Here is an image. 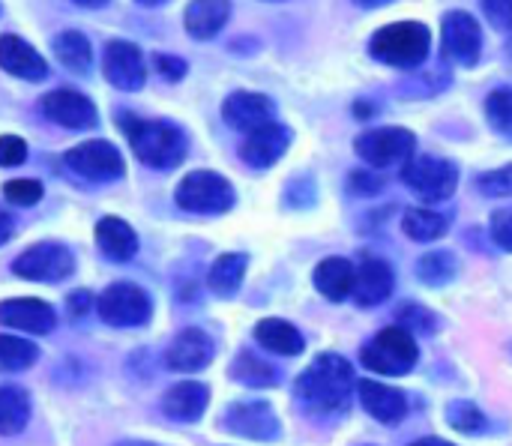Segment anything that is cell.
Instances as JSON below:
<instances>
[{
    "label": "cell",
    "instance_id": "2e32d148",
    "mask_svg": "<svg viewBox=\"0 0 512 446\" xmlns=\"http://www.w3.org/2000/svg\"><path fill=\"white\" fill-rule=\"evenodd\" d=\"M396 288V273L393 267L378 258V255H363L360 267H357V282H354V300L363 309H372L378 303H384Z\"/></svg>",
    "mask_w": 512,
    "mask_h": 446
},
{
    "label": "cell",
    "instance_id": "8992f818",
    "mask_svg": "<svg viewBox=\"0 0 512 446\" xmlns=\"http://www.w3.org/2000/svg\"><path fill=\"white\" fill-rule=\"evenodd\" d=\"M405 186L429 204L447 201L459 186V165L441 156H414L402 168Z\"/></svg>",
    "mask_w": 512,
    "mask_h": 446
},
{
    "label": "cell",
    "instance_id": "c3c4849f",
    "mask_svg": "<svg viewBox=\"0 0 512 446\" xmlns=\"http://www.w3.org/2000/svg\"><path fill=\"white\" fill-rule=\"evenodd\" d=\"M117 446H156V444H147V441H123V444Z\"/></svg>",
    "mask_w": 512,
    "mask_h": 446
},
{
    "label": "cell",
    "instance_id": "e0dca14e",
    "mask_svg": "<svg viewBox=\"0 0 512 446\" xmlns=\"http://www.w3.org/2000/svg\"><path fill=\"white\" fill-rule=\"evenodd\" d=\"M291 138H294V135H291L288 126L270 123V126H264V129H258V132H252V135H246V141H243V147H240V156H243L246 165H252V168H258V171L273 168V165L285 156V150L291 147Z\"/></svg>",
    "mask_w": 512,
    "mask_h": 446
},
{
    "label": "cell",
    "instance_id": "bcb514c9",
    "mask_svg": "<svg viewBox=\"0 0 512 446\" xmlns=\"http://www.w3.org/2000/svg\"><path fill=\"white\" fill-rule=\"evenodd\" d=\"M372 114H375L372 102H357V117H372Z\"/></svg>",
    "mask_w": 512,
    "mask_h": 446
},
{
    "label": "cell",
    "instance_id": "f35d334b",
    "mask_svg": "<svg viewBox=\"0 0 512 446\" xmlns=\"http://www.w3.org/2000/svg\"><path fill=\"white\" fill-rule=\"evenodd\" d=\"M489 234H492V240H495L504 252H512V210H498V213L492 216Z\"/></svg>",
    "mask_w": 512,
    "mask_h": 446
},
{
    "label": "cell",
    "instance_id": "ffe728a7",
    "mask_svg": "<svg viewBox=\"0 0 512 446\" xmlns=\"http://www.w3.org/2000/svg\"><path fill=\"white\" fill-rule=\"evenodd\" d=\"M357 390H360V402H363L366 414L375 417L378 423L396 426V423L405 420V414H408V399H405L402 390H396V387H390V384H381V381H369V378L360 381Z\"/></svg>",
    "mask_w": 512,
    "mask_h": 446
},
{
    "label": "cell",
    "instance_id": "9c48e42d",
    "mask_svg": "<svg viewBox=\"0 0 512 446\" xmlns=\"http://www.w3.org/2000/svg\"><path fill=\"white\" fill-rule=\"evenodd\" d=\"M441 51L450 63L477 66L483 54V30L471 12H447L441 24Z\"/></svg>",
    "mask_w": 512,
    "mask_h": 446
},
{
    "label": "cell",
    "instance_id": "4dcf8cb0",
    "mask_svg": "<svg viewBox=\"0 0 512 446\" xmlns=\"http://www.w3.org/2000/svg\"><path fill=\"white\" fill-rule=\"evenodd\" d=\"M402 228L411 240L417 243H432L438 237L447 234V216L435 213V210H426V207H411L405 216H402Z\"/></svg>",
    "mask_w": 512,
    "mask_h": 446
},
{
    "label": "cell",
    "instance_id": "d4e9b609",
    "mask_svg": "<svg viewBox=\"0 0 512 446\" xmlns=\"http://www.w3.org/2000/svg\"><path fill=\"white\" fill-rule=\"evenodd\" d=\"M255 342H258L261 348L273 351V354H282V357H297V354H303V348H306L303 333H300L294 324L282 321V318H264V321L255 327Z\"/></svg>",
    "mask_w": 512,
    "mask_h": 446
},
{
    "label": "cell",
    "instance_id": "1f68e13d",
    "mask_svg": "<svg viewBox=\"0 0 512 446\" xmlns=\"http://www.w3.org/2000/svg\"><path fill=\"white\" fill-rule=\"evenodd\" d=\"M459 273V258L453 252H426L417 261V279L429 288L450 285Z\"/></svg>",
    "mask_w": 512,
    "mask_h": 446
},
{
    "label": "cell",
    "instance_id": "f6af8a7d",
    "mask_svg": "<svg viewBox=\"0 0 512 446\" xmlns=\"http://www.w3.org/2000/svg\"><path fill=\"white\" fill-rule=\"evenodd\" d=\"M12 231H15V225H12V216L6 213V210H0V246L12 237Z\"/></svg>",
    "mask_w": 512,
    "mask_h": 446
},
{
    "label": "cell",
    "instance_id": "484cf974",
    "mask_svg": "<svg viewBox=\"0 0 512 446\" xmlns=\"http://www.w3.org/2000/svg\"><path fill=\"white\" fill-rule=\"evenodd\" d=\"M231 6L222 0H198L186 6V30L192 39H213L228 24Z\"/></svg>",
    "mask_w": 512,
    "mask_h": 446
},
{
    "label": "cell",
    "instance_id": "7a4b0ae2",
    "mask_svg": "<svg viewBox=\"0 0 512 446\" xmlns=\"http://www.w3.org/2000/svg\"><path fill=\"white\" fill-rule=\"evenodd\" d=\"M120 126L126 129L132 153L156 171L177 168L186 159L189 141L186 132L168 120H138V117H120Z\"/></svg>",
    "mask_w": 512,
    "mask_h": 446
},
{
    "label": "cell",
    "instance_id": "277c9868",
    "mask_svg": "<svg viewBox=\"0 0 512 446\" xmlns=\"http://www.w3.org/2000/svg\"><path fill=\"white\" fill-rule=\"evenodd\" d=\"M174 201L186 213L216 216V213H228L234 207L237 195H234V186L222 174H216V171H192L177 183Z\"/></svg>",
    "mask_w": 512,
    "mask_h": 446
},
{
    "label": "cell",
    "instance_id": "4316f807",
    "mask_svg": "<svg viewBox=\"0 0 512 446\" xmlns=\"http://www.w3.org/2000/svg\"><path fill=\"white\" fill-rule=\"evenodd\" d=\"M246 267H249V258L240 255V252H228V255H219L210 267V276H207V285L216 297H234L243 285V276H246Z\"/></svg>",
    "mask_w": 512,
    "mask_h": 446
},
{
    "label": "cell",
    "instance_id": "8d00e7d4",
    "mask_svg": "<svg viewBox=\"0 0 512 446\" xmlns=\"http://www.w3.org/2000/svg\"><path fill=\"white\" fill-rule=\"evenodd\" d=\"M477 186L489 198H512V165H504V168L489 171V174H480Z\"/></svg>",
    "mask_w": 512,
    "mask_h": 446
},
{
    "label": "cell",
    "instance_id": "7c38bea8",
    "mask_svg": "<svg viewBox=\"0 0 512 446\" xmlns=\"http://www.w3.org/2000/svg\"><path fill=\"white\" fill-rule=\"evenodd\" d=\"M222 426L231 435L249 438V441H276L282 435L279 417L267 402H234V405H228V411L222 414Z\"/></svg>",
    "mask_w": 512,
    "mask_h": 446
},
{
    "label": "cell",
    "instance_id": "d590c367",
    "mask_svg": "<svg viewBox=\"0 0 512 446\" xmlns=\"http://www.w3.org/2000/svg\"><path fill=\"white\" fill-rule=\"evenodd\" d=\"M486 117H489L492 129H498L501 135L512 138V87H501V90L489 93Z\"/></svg>",
    "mask_w": 512,
    "mask_h": 446
},
{
    "label": "cell",
    "instance_id": "d6a6232c",
    "mask_svg": "<svg viewBox=\"0 0 512 446\" xmlns=\"http://www.w3.org/2000/svg\"><path fill=\"white\" fill-rule=\"evenodd\" d=\"M39 357V348L21 336H0V372H21L33 366Z\"/></svg>",
    "mask_w": 512,
    "mask_h": 446
},
{
    "label": "cell",
    "instance_id": "9a60e30c",
    "mask_svg": "<svg viewBox=\"0 0 512 446\" xmlns=\"http://www.w3.org/2000/svg\"><path fill=\"white\" fill-rule=\"evenodd\" d=\"M42 111L63 129H93L96 126V105L78 90H51L42 99Z\"/></svg>",
    "mask_w": 512,
    "mask_h": 446
},
{
    "label": "cell",
    "instance_id": "30bf717a",
    "mask_svg": "<svg viewBox=\"0 0 512 446\" xmlns=\"http://www.w3.org/2000/svg\"><path fill=\"white\" fill-rule=\"evenodd\" d=\"M72 270H75V258L60 243H36L12 261V273L33 282H60L72 276Z\"/></svg>",
    "mask_w": 512,
    "mask_h": 446
},
{
    "label": "cell",
    "instance_id": "74e56055",
    "mask_svg": "<svg viewBox=\"0 0 512 446\" xmlns=\"http://www.w3.org/2000/svg\"><path fill=\"white\" fill-rule=\"evenodd\" d=\"M3 198L18 207H33L42 198V183L36 180H9L3 186Z\"/></svg>",
    "mask_w": 512,
    "mask_h": 446
},
{
    "label": "cell",
    "instance_id": "5b68a950",
    "mask_svg": "<svg viewBox=\"0 0 512 446\" xmlns=\"http://www.w3.org/2000/svg\"><path fill=\"white\" fill-rule=\"evenodd\" d=\"M360 357H363V366L375 375H408L417 366L420 351L408 330L387 327L363 348Z\"/></svg>",
    "mask_w": 512,
    "mask_h": 446
},
{
    "label": "cell",
    "instance_id": "ba28073f",
    "mask_svg": "<svg viewBox=\"0 0 512 446\" xmlns=\"http://www.w3.org/2000/svg\"><path fill=\"white\" fill-rule=\"evenodd\" d=\"M354 150L357 156L372 165V168H387L399 159H414V150H417V138L411 129H402V126H387V129H372V132H363L357 141H354Z\"/></svg>",
    "mask_w": 512,
    "mask_h": 446
},
{
    "label": "cell",
    "instance_id": "7dc6e473",
    "mask_svg": "<svg viewBox=\"0 0 512 446\" xmlns=\"http://www.w3.org/2000/svg\"><path fill=\"white\" fill-rule=\"evenodd\" d=\"M411 446H453V444H447V441H441V438H423V441H417V444H411Z\"/></svg>",
    "mask_w": 512,
    "mask_h": 446
},
{
    "label": "cell",
    "instance_id": "ac0fdd59",
    "mask_svg": "<svg viewBox=\"0 0 512 446\" xmlns=\"http://www.w3.org/2000/svg\"><path fill=\"white\" fill-rule=\"evenodd\" d=\"M0 324L12 327L18 333H33V336H45L54 330L57 315L48 303L36 300V297H21V300H6L0 303Z\"/></svg>",
    "mask_w": 512,
    "mask_h": 446
},
{
    "label": "cell",
    "instance_id": "83f0119b",
    "mask_svg": "<svg viewBox=\"0 0 512 446\" xmlns=\"http://www.w3.org/2000/svg\"><path fill=\"white\" fill-rule=\"evenodd\" d=\"M54 48V57L75 75H87L90 66H93V48H90V39L78 30H63L54 36L51 42Z\"/></svg>",
    "mask_w": 512,
    "mask_h": 446
},
{
    "label": "cell",
    "instance_id": "4fadbf2b",
    "mask_svg": "<svg viewBox=\"0 0 512 446\" xmlns=\"http://www.w3.org/2000/svg\"><path fill=\"white\" fill-rule=\"evenodd\" d=\"M102 72H105L108 84L117 87V90H141L144 78H147V66H144L141 48L126 42V39H111L105 45Z\"/></svg>",
    "mask_w": 512,
    "mask_h": 446
},
{
    "label": "cell",
    "instance_id": "ee69618b",
    "mask_svg": "<svg viewBox=\"0 0 512 446\" xmlns=\"http://www.w3.org/2000/svg\"><path fill=\"white\" fill-rule=\"evenodd\" d=\"M90 306H93V294H90V291H75V294H69V300H66V309H69L72 318H81L84 312H90Z\"/></svg>",
    "mask_w": 512,
    "mask_h": 446
},
{
    "label": "cell",
    "instance_id": "d6986e66",
    "mask_svg": "<svg viewBox=\"0 0 512 446\" xmlns=\"http://www.w3.org/2000/svg\"><path fill=\"white\" fill-rule=\"evenodd\" d=\"M213 351H216L213 339H210L204 330L189 327V330H183V333L168 345L165 363H168V369H174V372H198V369L210 366Z\"/></svg>",
    "mask_w": 512,
    "mask_h": 446
},
{
    "label": "cell",
    "instance_id": "f1b7e54d",
    "mask_svg": "<svg viewBox=\"0 0 512 446\" xmlns=\"http://www.w3.org/2000/svg\"><path fill=\"white\" fill-rule=\"evenodd\" d=\"M30 423V399L21 387H0V435H18Z\"/></svg>",
    "mask_w": 512,
    "mask_h": 446
},
{
    "label": "cell",
    "instance_id": "f546056e",
    "mask_svg": "<svg viewBox=\"0 0 512 446\" xmlns=\"http://www.w3.org/2000/svg\"><path fill=\"white\" fill-rule=\"evenodd\" d=\"M231 378H234L237 384L258 387V390L276 387V384H279V372H276L267 360H261L258 354H252V351H243V354L234 357V363H231Z\"/></svg>",
    "mask_w": 512,
    "mask_h": 446
},
{
    "label": "cell",
    "instance_id": "6da1fadb",
    "mask_svg": "<svg viewBox=\"0 0 512 446\" xmlns=\"http://www.w3.org/2000/svg\"><path fill=\"white\" fill-rule=\"evenodd\" d=\"M354 390V369L339 354L315 357L294 381V396L312 414H336L348 405Z\"/></svg>",
    "mask_w": 512,
    "mask_h": 446
},
{
    "label": "cell",
    "instance_id": "60d3db41",
    "mask_svg": "<svg viewBox=\"0 0 512 446\" xmlns=\"http://www.w3.org/2000/svg\"><path fill=\"white\" fill-rule=\"evenodd\" d=\"M153 66H156V72H159L165 81H180V78L186 75V60H180V57H174V54H156V57H153Z\"/></svg>",
    "mask_w": 512,
    "mask_h": 446
},
{
    "label": "cell",
    "instance_id": "cb8c5ba5",
    "mask_svg": "<svg viewBox=\"0 0 512 446\" xmlns=\"http://www.w3.org/2000/svg\"><path fill=\"white\" fill-rule=\"evenodd\" d=\"M357 267L345 258H327L315 267V288L333 303H342L348 294H354Z\"/></svg>",
    "mask_w": 512,
    "mask_h": 446
},
{
    "label": "cell",
    "instance_id": "7402d4cb",
    "mask_svg": "<svg viewBox=\"0 0 512 446\" xmlns=\"http://www.w3.org/2000/svg\"><path fill=\"white\" fill-rule=\"evenodd\" d=\"M210 405V390L198 381H183L174 384L165 396H162V411L165 417L177 420V423H195L204 417Z\"/></svg>",
    "mask_w": 512,
    "mask_h": 446
},
{
    "label": "cell",
    "instance_id": "836d02e7",
    "mask_svg": "<svg viewBox=\"0 0 512 446\" xmlns=\"http://www.w3.org/2000/svg\"><path fill=\"white\" fill-rule=\"evenodd\" d=\"M447 423H450L456 432L471 435V438L483 435L486 426H489L486 414H483L474 402H468V399H456V402L447 405Z\"/></svg>",
    "mask_w": 512,
    "mask_h": 446
},
{
    "label": "cell",
    "instance_id": "8fae6325",
    "mask_svg": "<svg viewBox=\"0 0 512 446\" xmlns=\"http://www.w3.org/2000/svg\"><path fill=\"white\" fill-rule=\"evenodd\" d=\"M66 165L78 177L96 180V183L123 177L120 150L111 141H102V138H93V141H84V144H75L72 150H66Z\"/></svg>",
    "mask_w": 512,
    "mask_h": 446
},
{
    "label": "cell",
    "instance_id": "7bdbcfd3",
    "mask_svg": "<svg viewBox=\"0 0 512 446\" xmlns=\"http://www.w3.org/2000/svg\"><path fill=\"white\" fill-rule=\"evenodd\" d=\"M351 192L357 195H372V192H381V180L366 174V171H354L351 174Z\"/></svg>",
    "mask_w": 512,
    "mask_h": 446
},
{
    "label": "cell",
    "instance_id": "52a82bcc",
    "mask_svg": "<svg viewBox=\"0 0 512 446\" xmlns=\"http://www.w3.org/2000/svg\"><path fill=\"white\" fill-rule=\"evenodd\" d=\"M96 309L99 318L111 327H141L153 315L150 294L132 282H114L111 288H105L96 300Z\"/></svg>",
    "mask_w": 512,
    "mask_h": 446
},
{
    "label": "cell",
    "instance_id": "ab89813d",
    "mask_svg": "<svg viewBox=\"0 0 512 446\" xmlns=\"http://www.w3.org/2000/svg\"><path fill=\"white\" fill-rule=\"evenodd\" d=\"M24 159H27V144L18 135H3L0 138V165L12 168V165H21Z\"/></svg>",
    "mask_w": 512,
    "mask_h": 446
},
{
    "label": "cell",
    "instance_id": "603a6c76",
    "mask_svg": "<svg viewBox=\"0 0 512 446\" xmlns=\"http://www.w3.org/2000/svg\"><path fill=\"white\" fill-rule=\"evenodd\" d=\"M96 246L102 249L105 258L123 264L138 252V237L129 222H123L117 216H105L96 222Z\"/></svg>",
    "mask_w": 512,
    "mask_h": 446
},
{
    "label": "cell",
    "instance_id": "44dd1931",
    "mask_svg": "<svg viewBox=\"0 0 512 446\" xmlns=\"http://www.w3.org/2000/svg\"><path fill=\"white\" fill-rule=\"evenodd\" d=\"M0 69L15 78H24V81H42L48 75L45 57L30 42H24L21 36H12V33L0 36Z\"/></svg>",
    "mask_w": 512,
    "mask_h": 446
},
{
    "label": "cell",
    "instance_id": "5bb4252c",
    "mask_svg": "<svg viewBox=\"0 0 512 446\" xmlns=\"http://www.w3.org/2000/svg\"><path fill=\"white\" fill-rule=\"evenodd\" d=\"M273 111H276V105H273L270 96H264V93H249V90H237V93H231V96L222 102V117H225V123L234 126L237 132H246V135H252V132L270 126V123H273Z\"/></svg>",
    "mask_w": 512,
    "mask_h": 446
},
{
    "label": "cell",
    "instance_id": "3957f363",
    "mask_svg": "<svg viewBox=\"0 0 512 446\" xmlns=\"http://www.w3.org/2000/svg\"><path fill=\"white\" fill-rule=\"evenodd\" d=\"M432 48V33L420 21H396L375 30L369 42V54L396 69H417L426 63Z\"/></svg>",
    "mask_w": 512,
    "mask_h": 446
},
{
    "label": "cell",
    "instance_id": "b9f144b4",
    "mask_svg": "<svg viewBox=\"0 0 512 446\" xmlns=\"http://www.w3.org/2000/svg\"><path fill=\"white\" fill-rule=\"evenodd\" d=\"M489 21L501 30H512V3H486L483 6Z\"/></svg>",
    "mask_w": 512,
    "mask_h": 446
},
{
    "label": "cell",
    "instance_id": "e575fe53",
    "mask_svg": "<svg viewBox=\"0 0 512 446\" xmlns=\"http://www.w3.org/2000/svg\"><path fill=\"white\" fill-rule=\"evenodd\" d=\"M396 321H399V327L408 330L411 336H432V333L438 330V315L429 312V309L420 306V303H405V306L399 309Z\"/></svg>",
    "mask_w": 512,
    "mask_h": 446
}]
</instances>
